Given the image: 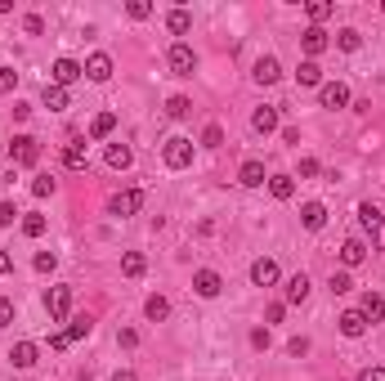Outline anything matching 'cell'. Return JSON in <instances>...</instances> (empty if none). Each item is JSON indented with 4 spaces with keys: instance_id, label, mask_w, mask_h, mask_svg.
<instances>
[{
    "instance_id": "cell-38",
    "label": "cell",
    "mask_w": 385,
    "mask_h": 381,
    "mask_svg": "<svg viewBox=\"0 0 385 381\" xmlns=\"http://www.w3.org/2000/svg\"><path fill=\"white\" fill-rule=\"evenodd\" d=\"M36 274H54V265H59V256H54V251H36Z\"/></svg>"
},
{
    "instance_id": "cell-6",
    "label": "cell",
    "mask_w": 385,
    "mask_h": 381,
    "mask_svg": "<svg viewBox=\"0 0 385 381\" xmlns=\"http://www.w3.org/2000/svg\"><path fill=\"white\" fill-rule=\"evenodd\" d=\"M45 310H50L54 323L68 319V310H72V287H50V296H45Z\"/></svg>"
},
{
    "instance_id": "cell-4",
    "label": "cell",
    "mask_w": 385,
    "mask_h": 381,
    "mask_svg": "<svg viewBox=\"0 0 385 381\" xmlns=\"http://www.w3.org/2000/svg\"><path fill=\"white\" fill-rule=\"evenodd\" d=\"M193 292H197V296H206V301H215L224 292V278L215 269H197L193 274Z\"/></svg>"
},
{
    "instance_id": "cell-26",
    "label": "cell",
    "mask_w": 385,
    "mask_h": 381,
    "mask_svg": "<svg viewBox=\"0 0 385 381\" xmlns=\"http://www.w3.org/2000/svg\"><path fill=\"white\" fill-rule=\"evenodd\" d=\"M189 112H193V99H189V94H171V99H166V117L180 121V117H189Z\"/></svg>"
},
{
    "instance_id": "cell-24",
    "label": "cell",
    "mask_w": 385,
    "mask_h": 381,
    "mask_svg": "<svg viewBox=\"0 0 385 381\" xmlns=\"http://www.w3.org/2000/svg\"><path fill=\"white\" fill-rule=\"evenodd\" d=\"M296 81H300V85H323V68H318L314 59H305V63L296 68Z\"/></svg>"
},
{
    "instance_id": "cell-1",
    "label": "cell",
    "mask_w": 385,
    "mask_h": 381,
    "mask_svg": "<svg viewBox=\"0 0 385 381\" xmlns=\"http://www.w3.org/2000/svg\"><path fill=\"white\" fill-rule=\"evenodd\" d=\"M162 157H166V166H171V170H184V166H193V139H184V135L166 139Z\"/></svg>"
},
{
    "instance_id": "cell-17",
    "label": "cell",
    "mask_w": 385,
    "mask_h": 381,
    "mask_svg": "<svg viewBox=\"0 0 385 381\" xmlns=\"http://www.w3.org/2000/svg\"><path fill=\"white\" fill-rule=\"evenodd\" d=\"M300 224H305V229H323L327 224V206L323 202H305V206H300Z\"/></svg>"
},
{
    "instance_id": "cell-45",
    "label": "cell",
    "mask_w": 385,
    "mask_h": 381,
    "mask_svg": "<svg viewBox=\"0 0 385 381\" xmlns=\"http://www.w3.org/2000/svg\"><path fill=\"white\" fill-rule=\"evenodd\" d=\"M9 323H14V301L0 296V328H9Z\"/></svg>"
},
{
    "instance_id": "cell-9",
    "label": "cell",
    "mask_w": 385,
    "mask_h": 381,
    "mask_svg": "<svg viewBox=\"0 0 385 381\" xmlns=\"http://www.w3.org/2000/svg\"><path fill=\"white\" fill-rule=\"evenodd\" d=\"M251 283H256V287H274V283H278V260L260 256V260L251 265Z\"/></svg>"
},
{
    "instance_id": "cell-31",
    "label": "cell",
    "mask_w": 385,
    "mask_h": 381,
    "mask_svg": "<svg viewBox=\"0 0 385 381\" xmlns=\"http://www.w3.org/2000/svg\"><path fill=\"white\" fill-rule=\"evenodd\" d=\"M144 314H148L153 323H162L166 314H171V301H166V296H148V301H144Z\"/></svg>"
},
{
    "instance_id": "cell-21",
    "label": "cell",
    "mask_w": 385,
    "mask_h": 381,
    "mask_svg": "<svg viewBox=\"0 0 385 381\" xmlns=\"http://www.w3.org/2000/svg\"><path fill=\"white\" fill-rule=\"evenodd\" d=\"M130 161H135V152H130V144H108V166H112V170H126Z\"/></svg>"
},
{
    "instance_id": "cell-11",
    "label": "cell",
    "mask_w": 385,
    "mask_h": 381,
    "mask_svg": "<svg viewBox=\"0 0 385 381\" xmlns=\"http://www.w3.org/2000/svg\"><path fill=\"white\" fill-rule=\"evenodd\" d=\"M251 76H256L260 85H278V81H283V63H278L274 54H265V59L256 63V72H251Z\"/></svg>"
},
{
    "instance_id": "cell-18",
    "label": "cell",
    "mask_w": 385,
    "mask_h": 381,
    "mask_svg": "<svg viewBox=\"0 0 385 381\" xmlns=\"http://www.w3.org/2000/svg\"><path fill=\"white\" fill-rule=\"evenodd\" d=\"M363 260H368V247H363L359 238H350V242L341 247V265H345V269H354V265H363Z\"/></svg>"
},
{
    "instance_id": "cell-53",
    "label": "cell",
    "mask_w": 385,
    "mask_h": 381,
    "mask_svg": "<svg viewBox=\"0 0 385 381\" xmlns=\"http://www.w3.org/2000/svg\"><path fill=\"white\" fill-rule=\"evenodd\" d=\"M112 381H139V377H135V373H130V368H126V373H117Z\"/></svg>"
},
{
    "instance_id": "cell-30",
    "label": "cell",
    "mask_w": 385,
    "mask_h": 381,
    "mask_svg": "<svg viewBox=\"0 0 385 381\" xmlns=\"http://www.w3.org/2000/svg\"><path fill=\"white\" fill-rule=\"evenodd\" d=\"M112 130H117V117H112V112H99V117L90 121V135H95V139H108Z\"/></svg>"
},
{
    "instance_id": "cell-10",
    "label": "cell",
    "mask_w": 385,
    "mask_h": 381,
    "mask_svg": "<svg viewBox=\"0 0 385 381\" xmlns=\"http://www.w3.org/2000/svg\"><path fill=\"white\" fill-rule=\"evenodd\" d=\"M359 224H363V229H368V233H372V238H377V233H381V229H385V211H381V206H377V202H359Z\"/></svg>"
},
{
    "instance_id": "cell-25",
    "label": "cell",
    "mask_w": 385,
    "mask_h": 381,
    "mask_svg": "<svg viewBox=\"0 0 385 381\" xmlns=\"http://www.w3.org/2000/svg\"><path fill=\"white\" fill-rule=\"evenodd\" d=\"M41 99H45V108H50V112H63V108H68V90H59V85H50V81H45V94H41Z\"/></svg>"
},
{
    "instance_id": "cell-15",
    "label": "cell",
    "mask_w": 385,
    "mask_h": 381,
    "mask_svg": "<svg viewBox=\"0 0 385 381\" xmlns=\"http://www.w3.org/2000/svg\"><path fill=\"white\" fill-rule=\"evenodd\" d=\"M300 45H305V54H323L332 41H327L323 27H305V32H300Z\"/></svg>"
},
{
    "instance_id": "cell-42",
    "label": "cell",
    "mask_w": 385,
    "mask_h": 381,
    "mask_svg": "<svg viewBox=\"0 0 385 381\" xmlns=\"http://www.w3.org/2000/svg\"><path fill=\"white\" fill-rule=\"evenodd\" d=\"M327 287H332L336 296H345V292H350L354 283H350V274H332V283H327Z\"/></svg>"
},
{
    "instance_id": "cell-8",
    "label": "cell",
    "mask_w": 385,
    "mask_h": 381,
    "mask_svg": "<svg viewBox=\"0 0 385 381\" xmlns=\"http://www.w3.org/2000/svg\"><path fill=\"white\" fill-rule=\"evenodd\" d=\"M318 99H323V108H345V103H350V85L345 81H327L323 90H318Z\"/></svg>"
},
{
    "instance_id": "cell-48",
    "label": "cell",
    "mask_w": 385,
    "mask_h": 381,
    "mask_svg": "<svg viewBox=\"0 0 385 381\" xmlns=\"http://www.w3.org/2000/svg\"><path fill=\"white\" fill-rule=\"evenodd\" d=\"M18 220V211H14V202H0V224H14Z\"/></svg>"
},
{
    "instance_id": "cell-52",
    "label": "cell",
    "mask_w": 385,
    "mask_h": 381,
    "mask_svg": "<svg viewBox=\"0 0 385 381\" xmlns=\"http://www.w3.org/2000/svg\"><path fill=\"white\" fill-rule=\"evenodd\" d=\"M0 274H14V256L9 251H0Z\"/></svg>"
},
{
    "instance_id": "cell-51",
    "label": "cell",
    "mask_w": 385,
    "mask_h": 381,
    "mask_svg": "<svg viewBox=\"0 0 385 381\" xmlns=\"http://www.w3.org/2000/svg\"><path fill=\"white\" fill-rule=\"evenodd\" d=\"M68 346H72L68 332H54V337H50V350H68Z\"/></svg>"
},
{
    "instance_id": "cell-41",
    "label": "cell",
    "mask_w": 385,
    "mask_h": 381,
    "mask_svg": "<svg viewBox=\"0 0 385 381\" xmlns=\"http://www.w3.org/2000/svg\"><path fill=\"white\" fill-rule=\"evenodd\" d=\"M14 85H18V72L14 68H0V94H14Z\"/></svg>"
},
{
    "instance_id": "cell-19",
    "label": "cell",
    "mask_w": 385,
    "mask_h": 381,
    "mask_svg": "<svg viewBox=\"0 0 385 381\" xmlns=\"http://www.w3.org/2000/svg\"><path fill=\"white\" fill-rule=\"evenodd\" d=\"M341 332L345 337H363V332H368V319H363L359 310H345L341 314Z\"/></svg>"
},
{
    "instance_id": "cell-12",
    "label": "cell",
    "mask_w": 385,
    "mask_h": 381,
    "mask_svg": "<svg viewBox=\"0 0 385 381\" xmlns=\"http://www.w3.org/2000/svg\"><path fill=\"white\" fill-rule=\"evenodd\" d=\"M238 179H242V184H247V188H260V184H265V161H256V157H251V161H242V170H238Z\"/></svg>"
},
{
    "instance_id": "cell-7",
    "label": "cell",
    "mask_w": 385,
    "mask_h": 381,
    "mask_svg": "<svg viewBox=\"0 0 385 381\" xmlns=\"http://www.w3.org/2000/svg\"><path fill=\"white\" fill-rule=\"evenodd\" d=\"M139 206H144V193H139V188H126V193H117V197L108 202V211H112V215H135Z\"/></svg>"
},
{
    "instance_id": "cell-16",
    "label": "cell",
    "mask_w": 385,
    "mask_h": 381,
    "mask_svg": "<svg viewBox=\"0 0 385 381\" xmlns=\"http://www.w3.org/2000/svg\"><path fill=\"white\" fill-rule=\"evenodd\" d=\"M251 126H256V135H274L278 130V108H256V117H251Z\"/></svg>"
},
{
    "instance_id": "cell-5",
    "label": "cell",
    "mask_w": 385,
    "mask_h": 381,
    "mask_svg": "<svg viewBox=\"0 0 385 381\" xmlns=\"http://www.w3.org/2000/svg\"><path fill=\"white\" fill-rule=\"evenodd\" d=\"M9 152H14L18 166H36V157H41V144H36L32 135H18L14 144H9Z\"/></svg>"
},
{
    "instance_id": "cell-14",
    "label": "cell",
    "mask_w": 385,
    "mask_h": 381,
    "mask_svg": "<svg viewBox=\"0 0 385 381\" xmlns=\"http://www.w3.org/2000/svg\"><path fill=\"white\" fill-rule=\"evenodd\" d=\"M86 76H90V81H108V76H112V59H108V54H90V59H86Z\"/></svg>"
},
{
    "instance_id": "cell-20",
    "label": "cell",
    "mask_w": 385,
    "mask_h": 381,
    "mask_svg": "<svg viewBox=\"0 0 385 381\" xmlns=\"http://www.w3.org/2000/svg\"><path fill=\"white\" fill-rule=\"evenodd\" d=\"M9 359H14V368H23V373H27V368L36 364V346H32V341H18V346L9 350Z\"/></svg>"
},
{
    "instance_id": "cell-44",
    "label": "cell",
    "mask_w": 385,
    "mask_h": 381,
    "mask_svg": "<svg viewBox=\"0 0 385 381\" xmlns=\"http://www.w3.org/2000/svg\"><path fill=\"white\" fill-rule=\"evenodd\" d=\"M117 346L135 350V346H139V332H135V328H121V332H117Z\"/></svg>"
},
{
    "instance_id": "cell-2",
    "label": "cell",
    "mask_w": 385,
    "mask_h": 381,
    "mask_svg": "<svg viewBox=\"0 0 385 381\" xmlns=\"http://www.w3.org/2000/svg\"><path fill=\"white\" fill-rule=\"evenodd\" d=\"M86 76V63H77V59H54V68H50V85H59V90H68L72 81H81Z\"/></svg>"
},
{
    "instance_id": "cell-3",
    "label": "cell",
    "mask_w": 385,
    "mask_h": 381,
    "mask_svg": "<svg viewBox=\"0 0 385 381\" xmlns=\"http://www.w3.org/2000/svg\"><path fill=\"white\" fill-rule=\"evenodd\" d=\"M166 63H171V72H175V76H193V72H197V54H193V45L175 41V45H171V54H166Z\"/></svg>"
},
{
    "instance_id": "cell-47",
    "label": "cell",
    "mask_w": 385,
    "mask_h": 381,
    "mask_svg": "<svg viewBox=\"0 0 385 381\" xmlns=\"http://www.w3.org/2000/svg\"><path fill=\"white\" fill-rule=\"evenodd\" d=\"M287 355H296V359H300V355H309V341H305V337H296V341H287Z\"/></svg>"
},
{
    "instance_id": "cell-40",
    "label": "cell",
    "mask_w": 385,
    "mask_h": 381,
    "mask_svg": "<svg viewBox=\"0 0 385 381\" xmlns=\"http://www.w3.org/2000/svg\"><path fill=\"white\" fill-rule=\"evenodd\" d=\"M32 193H36V197H50V193H54V179H50V175H36V179H32Z\"/></svg>"
},
{
    "instance_id": "cell-49",
    "label": "cell",
    "mask_w": 385,
    "mask_h": 381,
    "mask_svg": "<svg viewBox=\"0 0 385 381\" xmlns=\"http://www.w3.org/2000/svg\"><path fill=\"white\" fill-rule=\"evenodd\" d=\"M359 381H385V368H363Z\"/></svg>"
},
{
    "instance_id": "cell-50",
    "label": "cell",
    "mask_w": 385,
    "mask_h": 381,
    "mask_svg": "<svg viewBox=\"0 0 385 381\" xmlns=\"http://www.w3.org/2000/svg\"><path fill=\"white\" fill-rule=\"evenodd\" d=\"M283 314H287V305H269L265 319H269V323H283Z\"/></svg>"
},
{
    "instance_id": "cell-37",
    "label": "cell",
    "mask_w": 385,
    "mask_h": 381,
    "mask_svg": "<svg viewBox=\"0 0 385 381\" xmlns=\"http://www.w3.org/2000/svg\"><path fill=\"white\" fill-rule=\"evenodd\" d=\"M126 14L135 18V23H144V18H153V5H148V0H130V5H126Z\"/></svg>"
},
{
    "instance_id": "cell-39",
    "label": "cell",
    "mask_w": 385,
    "mask_h": 381,
    "mask_svg": "<svg viewBox=\"0 0 385 381\" xmlns=\"http://www.w3.org/2000/svg\"><path fill=\"white\" fill-rule=\"evenodd\" d=\"M23 32H27V36H41V32H45V18H41V14H27V18H23Z\"/></svg>"
},
{
    "instance_id": "cell-33",
    "label": "cell",
    "mask_w": 385,
    "mask_h": 381,
    "mask_svg": "<svg viewBox=\"0 0 385 381\" xmlns=\"http://www.w3.org/2000/svg\"><path fill=\"white\" fill-rule=\"evenodd\" d=\"M336 45H341L345 54H354V50H359V45H363V36L354 32V27H341V32H336Z\"/></svg>"
},
{
    "instance_id": "cell-32",
    "label": "cell",
    "mask_w": 385,
    "mask_h": 381,
    "mask_svg": "<svg viewBox=\"0 0 385 381\" xmlns=\"http://www.w3.org/2000/svg\"><path fill=\"white\" fill-rule=\"evenodd\" d=\"M90 332H95V319H90V314H77L72 328H68V341H81V337H90Z\"/></svg>"
},
{
    "instance_id": "cell-13",
    "label": "cell",
    "mask_w": 385,
    "mask_h": 381,
    "mask_svg": "<svg viewBox=\"0 0 385 381\" xmlns=\"http://www.w3.org/2000/svg\"><path fill=\"white\" fill-rule=\"evenodd\" d=\"M359 314H363L368 323H381V319H385V301L377 296V292H363V301H359Z\"/></svg>"
},
{
    "instance_id": "cell-23",
    "label": "cell",
    "mask_w": 385,
    "mask_h": 381,
    "mask_svg": "<svg viewBox=\"0 0 385 381\" xmlns=\"http://www.w3.org/2000/svg\"><path fill=\"white\" fill-rule=\"evenodd\" d=\"M269 193H274L278 202H287V197L296 193V179H291V175H269Z\"/></svg>"
},
{
    "instance_id": "cell-36",
    "label": "cell",
    "mask_w": 385,
    "mask_h": 381,
    "mask_svg": "<svg viewBox=\"0 0 385 381\" xmlns=\"http://www.w3.org/2000/svg\"><path fill=\"white\" fill-rule=\"evenodd\" d=\"M23 233H27V238H41V233H45V215L27 211V215H23Z\"/></svg>"
},
{
    "instance_id": "cell-54",
    "label": "cell",
    "mask_w": 385,
    "mask_h": 381,
    "mask_svg": "<svg viewBox=\"0 0 385 381\" xmlns=\"http://www.w3.org/2000/svg\"><path fill=\"white\" fill-rule=\"evenodd\" d=\"M381 14H385V5H381Z\"/></svg>"
},
{
    "instance_id": "cell-28",
    "label": "cell",
    "mask_w": 385,
    "mask_h": 381,
    "mask_svg": "<svg viewBox=\"0 0 385 381\" xmlns=\"http://www.w3.org/2000/svg\"><path fill=\"white\" fill-rule=\"evenodd\" d=\"M305 14L314 18V27H318V23H327V18L336 14V5H332V0H309V5H305Z\"/></svg>"
},
{
    "instance_id": "cell-27",
    "label": "cell",
    "mask_w": 385,
    "mask_h": 381,
    "mask_svg": "<svg viewBox=\"0 0 385 381\" xmlns=\"http://www.w3.org/2000/svg\"><path fill=\"white\" fill-rule=\"evenodd\" d=\"M287 301H291V305L309 301V278H305V274H296V278H287Z\"/></svg>"
},
{
    "instance_id": "cell-46",
    "label": "cell",
    "mask_w": 385,
    "mask_h": 381,
    "mask_svg": "<svg viewBox=\"0 0 385 381\" xmlns=\"http://www.w3.org/2000/svg\"><path fill=\"white\" fill-rule=\"evenodd\" d=\"M300 175L314 179V175H318V157H300Z\"/></svg>"
},
{
    "instance_id": "cell-34",
    "label": "cell",
    "mask_w": 385,
    "mask_h": 381,
    "mask_svg": "<svg viewBox=\"0 0 385 381\" xmlns=\"http://www.w3.org/2000/svg\"><path fill=\"white\" fill-rule=\"evenodd\" d=\"M63 166H72V170L86 166V144H68L63 148Z\"/></svg>"
},
{
    "instance_id": "cell-35",
    "label": "cell",
    "mask_w": 385,
    "mask_h": 381,
    "mask_svg": "<svg viewBox=\"0 0 385 381\" xmlns=\"http://www.w3.org/2000/svg\"><path fill=\"white\" fill-rule=\"evenodd\" d=\"M202 148H224V126H215V121H211V126L202 130Z\"/></svg>"
},
{
    "instance_id": "cell-29",
    "label": "cell",
    "mask_w": 385,
    "mask_h": 381,
    "mask_svg": "<svg viewBox=\"0 0 385 381\" xmlns=\"http://www.w3.org/2000/svg\"><path fill=\"white\" fill-rule=\"evenodd\" d=\"M144 269H148V260H144L139 251H126V256H121V274H126V278H139Z\"/></svg>"
},
{
    "instance_id": "cell-22",
    "label": "cell",
    "mask_w": 385,
    "mask_h": 381,
    "mask_svg": "<svg viewBox=\"0 0 385 381\" xmlns=\"http://www.w3.org/2000/svg\"><path fill=\"white\" fill-rule=\"evenodd\" d=\"M166 27H171V36H184L193 27V14L189 9H171V14H166Z\"/></svg>"
},
{
    "instance_id": "cell-43",
    "label": "cell",
    "mask_w": 385,
    "mask_h": 381,
    "mask_svg": "<svg viewBox=\"0 0 385 381\" xmlns=\"http://www.w3.org/2000/svg\"><path fill=\"white\" fill-rule=\"evenodd\" d=\"M251 346H256V350H269V346H274V337H269V328H256V332H251Z\"/></svg>"
}]
</instances>
